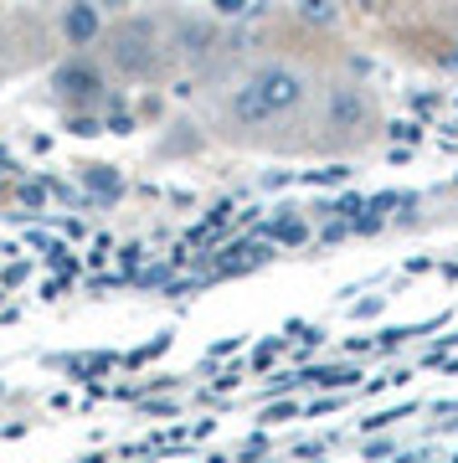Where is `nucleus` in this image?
Masks as SVG:
<instances>
[{
  "mask_svg": "<svg viewBox=\"0 0 458 463\" xmlns=\"http://www.w3.org/2000/svg\"><path fill=\"white\" fill-rule=\"evenodd\" d=\"M325 88L329 83L304 57H289V52L253 57L216 88V129L237 145L314 149Z\"/></svg>",
  "mask_w": 458,
  "mask_h": 463,
  "instance_id": "f257e3e1",
  "label": "nucleus"
},
{
  "mask_svg": "<svg viewBox=\"0 0 458 463\" xmlns=\"http://www.w3.org/2000/svg\"><path fill=\"white\" fill-rule=\"evenodd\" d=\"M57 88H62L67 99L93 103V99H99V72H93V67H67L62 78H57Z\"/></svg>",
  "mask_w": 458,
  "mask_h": 463,
  "instance_id": "20e7f679",
  "label": "nucleus"
},
{
  "mask_svg": "<svg viewBox=\"0 0 458 463\" xmlns=\"http://www.w3.org/2000/svg\"><path fill=\"white\" fill-rule=\"evenodd\" d=\"M381 124V109L366 83H329L320 103V124H314V149H356L366 145Z\"/></svg>",
  "mask_w": 458,
  "mask_h": 463,
  "instance_id": "f03ea898",
  "label": "nucleus"
},
{
  "mask_svg": "<svg viewBox=\"0 0 458 463\" xmlns=\"http://www.w3.org/2000/svg\"><path fill=\"white\" fill-rule=\"evenodd\" d=\"M165 47H170V32L149 16L119 21V26H109V36H103V52H109V62L119 67V78H155L160 62H165Z\"/></svg>",
  "mask_w": 458,
  "mask_h": 463,
  "instance_id": "7ed1b4c3",
  "label": "nucleus"
}]
</instances>
